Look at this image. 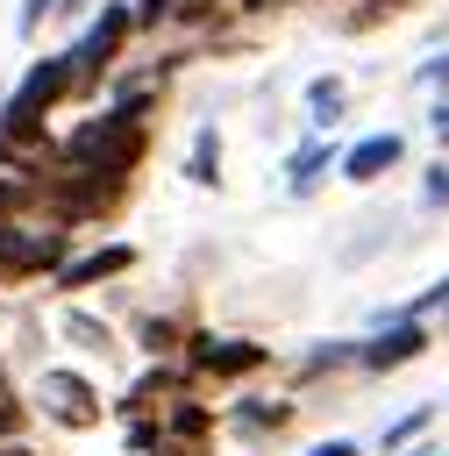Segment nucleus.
Masks as SVG:
<instances>
[{"label":"nucleus","mask_w":449,"mask_h":456,"mask_svg":"<svg viewBox=\"0 0 449 456\" xmlns=\"http://www.w3.org/2000/svg\"><path fill=\"white\" fill-rule=\"evenodd\" d=\"M57 150H64L71 171H93V178L128 185V171H135V157H143V121H135L128 107H107V114H93L86 128H71V142H57Z\"/></svg>","instance_id":"nucleus-1"},{"label":"nucleus","mask_w":449,"mask_h":456,"mask_svg":"<svg viewBox=\"0 0 449 456\" xmlns=\"http://www.w3.org/2000/svg\"><path fill=\"white\" fill-rule=\"evenodd\" d=\"M128 28H135V7H128V0H107V7H100V14L86 21V36L71 43V64H78V86H86V78H100V71L114 64V50L128 43Z\"/></svg>","instance_id":"nucleus-2"},{"label":"nucleus","mask_w":449,"mask_h":456,"mask_svg":"<svg viewBox=\"0 0 449 456\" xmlns=\"http://www.w3.org/2000/svg\"><path fill=\"white\" fill-rule=\"evenodd\" d=\"M36 399H43V413L57 420V428H93L100 420V392H93V378H78V370H43L36 378Z\"/></svg>","instance_id":"nucleus-3"},{"label":"nucleus","mask_w":449,"mask_h":456,"mask_svg":"<svg viewBox=\"0 0 449 456\" xmlns=\"http://www.w3.org/2000/svg\"><path fill=\"white\" fill-rule=\"evenodd\" d=\"M420 349H428V328H420V321H385L378 335H363L356 370H399V363H413Z\"/></svg>","instance_id":"nucleus-4"},{"label":"nucleus","mask_w":449,"mask_h":456,"mask_svg":"<svg viewBox=\"0 0 449 456\" xmlns=\"http://www.w3.org/2000/svg\"><path fill=\"white\" fill-rule=\"evenodd\" d=\"M399 157H406V135H392V128L356 135V142L342 150V178H349V185H378L385 171H399Z\"/></svg>","instance_id":"nucleus-5"},{"label":"nucleus","mask_w":449,"mask_h":456,"mask_svg":"<svg viewBox=\"0 0 449 456\" xmlns=\"http://www.w3.org/2000/svg\"><path fill=\"white\" fill-rule=\"evenodd\" d=\"M185 356H192V370H207V378H242V370H257V363H264V342L192 335V342H185Z\"/></svg>","instance_id":"nucleus-6"},{"label":"nucleus","mask_w":449,"mask_h":456,"mask_svg":"<svg viewBox=\"0 0 449 456\" xmlns=\"http://www.w3.org/2000/svg\"><path fill=\"white\" fill-rule=\"evenodd\" d=\"M135 264V242H100V249H86V256H64V271H57V285L64 292H78V285H100V278H121Z\"/></svg>","instance_id":"nucleus-7"},{"label":"nucleus","mask_w":449,"mask_h":456,"mask_svg":"<svg viewBox=\"0 0 449 456\" xmlns=\"http://www.w3.org/2000/svg\"><path fill=\"white\" fill-rule=\"evenodd\" d=\"M185 178H192V185H207V192L221 185V128H200V135H192V157H185Z\"/></svg>","instance_id":"nucleus-8"},{"label":"nucleus","mask_w":449,"mask_h":456,"mask_svg":"<svg viewBox=\"0 0 449 456\" xmlns=\"http://www.w3.org/2000/svg\"><path fill=\"white\" fill-rule=\"evenodd\" d=\"M328 157H335L328 142H306V150H292V157H285V185H292V192L306 200V192L321 185V171H328Z\"/></svg>","instance_id":"nucleus-9"},{"label":"nucleus","mask_w":449,"mask_h":456,"mask_svg":"<svg viewBox=\"0 0 449 456\" xmlns=\"http://www.w3.org/2000/svg\"><path fill=\"white\" fill-rule=\"evenodd\" d=\"M306 107H314V128H335L342 107H349V86H342V78H314V86H306Z\"/></svg>","instance_id":"nucleus-10"},{"label":"nucleus","mask_w":449,"mask_h":456,"mask_svg":"<svg viewBox=\"0 0 449 456\" xmlns=\"http://www.w3.org/2000/svg\"><path fill=\"white\" fill-rule=\"evenodd\" d=\"M285 420H292L285 399H235V428H249V435H271V428H285Z\"/></svg>","instance_id":"nucleus-11"},{"label":"nucleus","mask_w":449,"mask_h":456,"mask_svg":"<svg viewBox=\"0 0 449 456\" xmlns=\"http://www.w3.org/2000/svg\"><path fill=\"white\" fill-rule=\"evenodd\" d=\"M428 428H435V406H413V413H399V420L378 435V449H406V442H420Z\"/></svg>","instance_id":"nucleus-12"},{"label":"nucleus","mask_w":449,"mask_h":456,"mask_svg":"<svg viewBox=\"0 0 449 456\" xmlns=\"http://www.w3.org/2000/svg\"><path fill=\"white\" fill-rule=\"evenodd\" d=\"M178 342H192V335H178L171 321H143V349H150V356H171Z\"/></svg>","instance_id":"nucleus-13"},{"label":"nucleus","mask_w":449,"mask_h":456,"mask_svg":"<svg viewBox=\"0 0 449 456\" xmlns=\"http://www.w3.org/2000/svg\"><path fill=\"white\" fill-rule=\"evenodd\" d=\"M157 449H164V428L135 413V420H128V456H157Z\"/></svg>","instance_id":"nucleus-14"},{"label":"nucleus","mask_w":449,"mask_h":456,"mask_svg":"<svg viewBox=\"0 0 449 456\" xmlns=\"http://www.w3.org/2000/svg\"><path fill=\"white\" fill-rule=\"evenodd\" d=\"M164 435H192V442H200V435H207V413L178 399V406H171V420H164Z\"/></svg>","instance_id":"nucleus-15"},{"label":"nucleus","mask_w":449,"mask_h":456,"mask_svg":"<svg viewBox=\"0 0 449 456\" xmlns=\"http://www.w3.org/2000/svg\"><path fill=\"white\" fill-rule=\"evenodd\" d=\"M413 86H420V93H449V50H442V57H428V64L413 71Z\"/></svg>","instance_id":"nucleus-16"},{"label":"nucleus","mask_w":449,"mask_h":456,"mask_svg":"<svg viewBox=\"0 0 449 456\" xmlns=\"http://www.w3.org/2000/svg\"><path fill=\"white\" fill-rule=\"evenodd\" d=\"M420 200H428V207H449V164H428V178H420Z\"/></svg>","instance_id":"nucleus-17"},{"label":"nucleus","mask_w":449,"mask_h":456,"mask_svg":"<svg viewBox=\"0 0 449 456\" xmlns=\"http://www.w3.org/2000/svg\"><path fill=\"white\" fill-rule=\"evenodd\" d=\"M50 7H64V0H21V14H14V28H21V36H36V28L50 21Z\"/></svg>","instance_id":"nucleus-18"},{"label":"nucleus","mask_w":449,"mask_h":456,"mask_svg":"<svg viewBox=\"0 0 449 456\" xmlns=\"http://www.w3.org/2000/svg\"><path fill=\"white\" fill-rule=\"evenodd\" d=\"M21 435V399H14V385H0V442H14Z\"/></svg>","instance_id":"nucleus-19"},{"label":"nucleus","mask_w":449,"mask_h":456,"mask_svg":"<svg viewBox=\"0 0 449 456\" xmlns=\"http://www.w3.org/2000/svg\"><path fill=\"white\" fill-rule=\"evenodd\" d=\"M64 328H71V335H78V342H86V349H107V328H100V321H86V314H71V321H64Z\"/></svg>","instance_id":"nucleus-20"},{"label":"nucleus","mask_w":449,"mask_h":456,"mask_svg":"<svg viewBox=\"0 0 449 456\" xmlns=\"http://www.w3.org/2000/svg\"><path fill=\"white\" fill-rule=\"evenodd\" d=\"M385 14H399V0H371V7H356V14H349V28H378Z\"/></svg>","instance_id":"nucleus-21"},{"label":"nucleus","mask_w":449,"mask_h":456,"mask_svg":"<svg viewBox=\"0 0 449 456\" xmlns=\"http://www.w3.org/2000/svg\"><path fill=\"white\" fill-rule=\"evenodd\" d=\"M306 456H371V449H363V442H349V435H328V442H314Z\"/></svg>","instance_id":"nucleus-22"},{"label":"nucleus","mask_w":449,"mask_h":456,"mask_svg":"<svg viewBox=\"0 0 449 456\" xmlns=\"http://www.w3.org/2000/svg\"><path fill=\"white\" fill-rule=\"evenodd\" d=\"M428 135L449 150V93H442V100H435V114H428Z\"/></svg>","instance_id":"nucleus-23"},{"label":"nucleus","mask_w":449,"mask_h":456,"mask_svg":"<svg viewBox=\"0 0 449 456\" xmlns=\"http://www.w3.org/2000/svg\"><path fill=\"white\" fill-rule=\"evenodd\" d=\"M164 14H178V7H171V0H143V7H135V28H150V21H164Z\"/></svg>","instance_id":"nucleus-24"},{"label":"nucleus","mask_w":449,"mask_h":456,"mask_svg":"<svg viewBox=\"0 0 449 456\" xmlns=\"http://www.w3.org/2000/svg\"><path fill=\"white\" fill-rule=\"evenodd\" d=\"M14 200H21V192H14V178L0 171V207H14Z\"/></svg>","instance_id":"nucleus-25"},{"label":"nucleus","mask_w":449,"mask_h":456,"mask_svg":"<svg viewBox=\"0 0 449 456\" xmlns=\"http://www.w3.org/2000/svg\"><path fill=\"white\" fill-rule=\"evenodd\" d=\"M0 456H36V449H29L21 435H14V442H0Z\"/></svg>","instance_id":"nucleus-26"},{"label":"nucleus","mask_w":449,"mask_h":456,"mask_svg":"<svg viewBox=\"0 0 449 456\" xmlns=\"http://www.w3.org/2000/svg\"><path fill=\"white\" fill-rule=\"evenodd\" d=\"M157 456H207V442H192V449H157Z\"/></svg>","instance_id":"nucleus-27"},{"label":"nucleus","mask_w":449,"mask_h":456,"mask_svg":"<svg viewBox=\"0 0 449 456\" xmlns=\"http://www.w3.org/2000/svg\"><path fill=\"white\" fill-rule=\"evenodd\" d=\"M64 7H86V0H64Z\"/></svg>","instance_id":"nucleus-28"},{"label":"nucleus","mask_w":449,"mask_h":456,"mask_svg":"<svg viewBox=\"0 0 449 456\" xmlns=\"http://www.w3.org/2000/svg\"><path fill=\"white\" fill-rule=\"evenodd\" d=\"M435 456H449V449H435Z\"/></svg>","instance_id":"nucleus-29"},{"label":"nucleus","mask_w":449,"mask_h":456,"mask_svg":"<svg viewBox=\"0 0 449 456\" xmlns=\"http://www.w3.org/2000/svg\"><path fill=\"white\" fill-rule=\"evenodd\" d=\"M0 385H7V370H0Z\"/></svg>","instance_id":"nucleus-30"}]
</instances>
